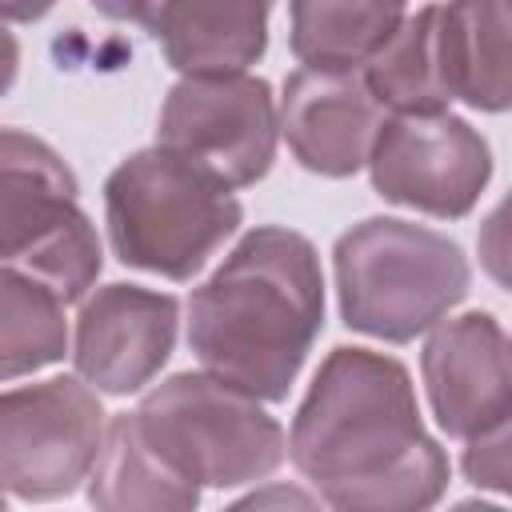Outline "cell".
<instances>
[{
	"label": "cell",
	"mask_w": 512,
	"mask_h": 512,
	"mask_svg": "<svg viewBox=\"0 0 512 512\" xmlns=\"http://www.w3.org/2000/svg\"><path fill=\"white\" fill-rule=\"evenodd\" d=\"M288 456L328 512H432L448 492V456L424 432L408 368L372 348L324 356Z\"/></svg>",
	"instance_id": "6da1fadb"
},
{
	"label": "cell",
	"mask_w": 512,
	"mask_h": 512,
	"mask_svg": "<svg viewBox=\"0 0 512 512\" xmlns=\"http://www.w3.org/2000/svg\"><path fill=\"white\" fill-rule=\"evenodd\" d=\"M92 512H196L200 484L164 464L140 436L136 412L108 420L100 460L88 476Z\"/></svg>",
	"instance_id": "9a60e30c"
},
{
	"label": "cell",
	"mask_w": 512,
	"mask_h": 512,
	"mask_svg": "<svg viewBox=\"0 0 512 512\" xmlns=\"http://www.w3.org/2000/svg\"><path fill=\"white\" fill-rule=\"evenodd\" d=\"M224 512H324V500H316L300 484H264L228 504Z\"/></svg>",
	"instance_id": "44dd1931"
},
{
	"label": "cell",
	"mask_w": 512,
	"mask_h": 512,
	"mask_svg": "<svg viewBox=\"0 0 512 512\" xmlns=\"http://www.w3.org/2000/svg\"><path fill=\"white\" fill-rule=\"evenodd\" d=\"M404 16H408V8H400V4L296 0L288 8V20H292L288 44H292L300 68L364 76V68L400 32Z\"/></svg>",
	"instance_id": "2e32d148"
},
{
	"label": "cell",
	"mask_w": 512,
	"mask_h": 512,
	"mask_svg": "<svg viewBox=\"0 0 512 512\" xmlns=\"http://www.w3.org/2000/svg\"><path fill=\"white\" fill-rule=\"evenodd\" d=\"M108 424L100 392L80 376L16 384L0 400V468L16 500L48 504L92 476Z\"/></svg>",
	"instance_id": "52a82bcc"
},
{
	"label": "cell",
	"mask_w": 512,
	"mask_h": 512,
	"mask_svg": "<svg viewBox=\"0 0 512 512\" xmlns=\"http://www.w3.org/2000/svg\"><path fill=\"white\" fill-rule=\"evenodd\" d=\"M0 232L4 264L48 284L64 304L88 300L104 252L92 220L76 204L72 168L20 128L0 136Z\"/></svg>",
	"instance_id": "8992f818"
},
{
	"label": "cell",
	"mask_w": 512,
	"mask_h": 512,
	"mask_svg": "<svg viewBox=\"0 0 512 512\" xmlns=\"http://www.w3.org/2000/svg\"><path fill=\"white\" fill-rule=\"evenodd\" d=\"M448 512H508V508H500V504H484V500H460V504L448 508Z\"/></svg>",
	"instance_id": "7402d4cb"
},
{
	"label": "cell",
	"mask_w": 512,
	"mask_h": 512,
	"mask_svg": "<svg viewBox=\"0 0 512 512\" xmlns=\"http://www.w3.org/2000/svg\"><path fill=\"white\" fill-rule=\"evenodd\" d=\"M324 328V272L308 236L260 224L188 300L200 368L260 404L288 396Z\"/></svg>",
	"instance_id": "7a4b0ae2"
},
{
	"label": "cell",
	"mask_w": 512,
	"mask_h": 512,
	"mask_svg": "<svg viewBox=\"0 0 512 512\" xmlns=\"http://www.w3.org/2000/svg\"><path fill=\"white\" fill-rule=\"evenodd\" d=\"M152 32L184 80L244 76L268 44V4H124L104 8Z\"/></svg>",
	"instance_id": "4fadbf2b"
},
{
	"label": "cell",
	"mask_w": 512,
	"mask_h": 512,
	"mask_svg": "<svg viewBox=\"0 0 512 512\" xmlns=\"http://www.w3.org/2000/svg\"><path fill=\"white\" fill-rule=\"evenodd\" d=\"M244 208L216 172L168 148H140L104 180V224L120 264L192 280L240 228Z\"/></svg>",
	"instance_id": "3957f363"
},
{
	"label": "cell",
	"mask_w": 512,
	"mask_h": 512,
	"mask_svg": "<svg viewBox=\"0 0 512 512\" xmlns=\"http://www.w3.org/2000/svg\"><path fill=\"white\" fill-rule=\"evenodd\" d=\"M432 416L452 440H480L512 416V340L488 312L436 324L420 352Z\"/></svg>",
	"instance_id": "30bf717a"
},
{
	"label": "cell",
	"mask_w": 512,
	"mask_h": 512,
	"mask_svg": "<svg viewBox=\"0 0 512 512\" xmlns=\"http://www.w3.org/2000/svg\"><path fill=\"white\" fill-rule=\"evenodd\" d=\"M460 468L476 488L512 496V416L496 424L488 436L472 440L460 456Z\"/></svg>",
	"instance_id": "d6986e66"
},
{
	"label": "cell",
	"mask_w": 512,
	"mask_h": 512,
	"mask_svg": "<svg viewBox=\"0 0 512 512\" xmlns=\"http://www.w3.org/2000/svg\"><path fill=\"white\" fill-rule=\"evenodd\" d=\"M180 304L140 284H104L80 300L72 364L84 384L108 396L140 392L176 348Z\"/></svg>",
	"instance_id": "8fae6325"
},
{
	"label": "cell",
	"mask_w": 512,
	"mask_h": 512,
	"mask_svg": "<svg viewBox=\"0 0 512 512\" xmlns=\"http://www.w3.org/2000/svg\"><path fill=\"white\" fill-rule=\"evenodd\" d=\"M68 352L64 300L36 276L8 268L0 276V372L4 380L32 376Z\"/></svg>",
	"instance_id": "ac0fdd59"
},
{
	"label": "cell",
	"mask_w": 512,
	"mask_h": 512,
	"mask_svg": "<svg viewBox=\"0 0 512 512\" xmlns=\"http://www.w3.org/2000/svg\"><path fill=\"white\" fill-rule=\"evenodd\" d=\"M440 4H424L404 16L400 32L388 48L364 68V84L388 116H428L448 112V92L440 76V44H436Z\"/></svg>",
	"instance_id": "e0dca14e"
},
{
	"label": "cell",
	"mask_w": 512,
	"mask_h": 512,
	"mask_svg": "<svg viewBox=\"0 0 512 512\" xmlns=\"http://www.w3.org/2000/svg\"><path fill=\"white\" fill-rule=\"evenodd\" d=\"M332 264L344 324L388 344H408L444 324L472 284L456 240L400 216L352 224L336 240Z\"/></svg>",
	"instance_id": "277c9868"
},
{
	"label": "cell",
	"mask_w": 512,
	"mask_h": 512,
	"mask_svg": "<svg viewBox=\"0 0 512 512\" xmlns=\"http://www.w3.org/2000/svg\"><path fill=\"white\" fill-rule=\"evenodd\" d=\"M140 436L200 488H240L272 476L288 456V436L256 396L208 376L176 372L136 408Z\"/></svg>",
	"instance_id": "5b68a950"
},
{
	"label": "cell",
	"mask_w": 512,
	"mask_h": 512,
	"mask_svg": "<svg viewBox=\"0 0 512 512\" xmlns=\"http://www.w3.org/2000/svg\"><path fill=\"white\" fill-rule=\"evenodd\" d=\"M368 176L388 204L436 220H460L492 180V148L452 112L384 116L368 156Z\"/></svg>",
	"instance_id": "9c48e42d"
},
{
	"label": "cell",
	"mask_w": 512,
	"mask_h": 512,
	"mask_svg": "<svg viewBox=\"0 0 512 512\" xmlns=\"http://www.w3.org/2000/svg\"><path fill=\"white\" fill-rule=\"evenodd\" d=\"M436 44L448 100L512 112V4H440Z\"/></svg>",
	"instance_id": "5bb4252c"
},
{
	"label": "cell",
	"mask_w": 512,
	"mask_h": 512,
	"mask_svg": "<svg viewBox=\"0 0 512 512\" xmlns=\"http://www.w3.org/2000/svg\"><path fill=\"white\" fill-rule=\"evenodd\" d=\"M280 140V104L260 76H216L172 84L156 144L204 164L232 188L268 176Z\"/></svg>",
	"instance_id": "ba28073f"
},
{
	"label": "cell",
	"mask_w": 512,
	"mask_h": 512,
	"mask_svg": "<svg viewBox=\"0 0 512 512\" xmlns=\"http://www.w3.org/2000/svg\"><path fill=\"white\" fill-rule=\"evenodd\" d=\"M384 116L388 112L376 104L364 76L296 68L284 80L280 132L300 168L316 176L344 180L360 172L372 156Z\"/></svg>",
	"instance_id": "7c38bea8"
},
{
	"label": "cell",
	"mask_w": 512,
	"mask_h": 512,
	"mask_svg": "<svg viewBox=\"0 0 512 512\" xmlns=\"http://www.w3.org/2000/svg\"><path fill=\"white\" fill-rule=\"evenodd\" d=\"M476 252H480V268L512 292V192L480 220L476 232Z\"/></svg>",
	"instance_id": "ffe728a7"
}]
</instances>
